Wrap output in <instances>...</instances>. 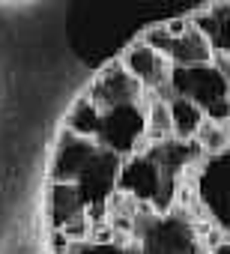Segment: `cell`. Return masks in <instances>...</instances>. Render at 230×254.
I'll list each match as a JSON object with an SVG mask.
<instances>
[{
	"mask_svg": "<svg viewBox=\"0 0 230 254\" xmlns=\"http://www.w3.org/2000/svg\"><path fill=\"white\" fill-rule=\"evenodd\" d=\"M227 108H230V90H227Z\"/></svg>",
	"mask_w": 230,
	"mask_h": 254,
	"instance_id": "obj_16",
	"label": "cell"
},
{
	"mask_svg": "<svg viewBox=\"0 0 230 254\" xmlns=\"http://www.w3.org/2000/svg\"><path fill=\"white\" fill-rule=\"evenodd\" d=\"M171 90L173 96H182L194 102L206 120L224 123L230 120L227 108V84L218 78V72L209 66H194V69H171Z\"/></svg>",
	"mask_w": 230,
	"mask_h": 254,
	"instance_id": "obj_2",
	"label": "cell"
},
{
	"mask_svg": "<svg viewBox=\"0 0 230 254\" xmlns=\"http://www.w3.org/2000/svg\"><path fill=\"white\" fill-rule=\"evenodd\" d=\"M168 60L173 69H194V66H209L212 63V42L191 24L182 36L171 42Z\"/></svg>",
	"mask_w": 230,
	"mask_h": 254,
	"instance_id": "obj_7",
	"label": "cell"
},
{
	"mask_svg": "<svg viewBox=\"0 0 230 254\" xmlns=\"http://www.w3.org/2000/svg\"><path fill=\"white\" fill-rule=\"evenodd\" d=\"M99 153L96 141H84L75 138L72 132H60L57 144H54V159H51V183H72L84 174V168L90 165V159Z\"/></svg>",
	"mask_w": 230,
	"mask_h": 254,
	"instance_id": "obj_5",
	"label": "cell"
},
{
	"mask_svg": "<svg viewBox=\"0 0 230 254\" xmlns=\"http://www.w3.org/2000/svg\"><path fill=\"white\" fill-rule=\"evenodd\" d=\"M212 69L230 90V51H212Z\"/></svg>",
	"mask_w": 230,
	"mask_h": 254,
	"instance_id": "obj_14",
	"label": "cell"
},
{
	"mask_svg": "<svg viewBox=\"0 0 230 254\" xmlns=\"http://www.w3.org/2000/svg\"><path fill=\"white\" fill-rule=\"evenodd\" d=\"M69 254H135V245L123 248L114 242H72Z\"/></svg>",
	"mask_w": 230,
	"mask_h": 254,
	"instance_id": "obj_12",
	"label": "cell"
},
{
	"mask_svg": "<svg viewBox=\"0 0 230 254\" xmlns=\"http://www.w3.org/2000/svg\"><path fill=\"white\" fill-rule=\"evenodd\" d=\"M194 144H197V150H203L209 156H218V153H224L230 147V129H227L224 123L203 120V126H200L197 135H194Z\"/></svg>",
	"mask_w": 230,
	"mask_h": 254,
	"instance_id": "obj_11",
	"label": "cell"
},
{
	"mask_svg": "<svg viewBox=\"0 0 230 254\" xmlns=\"http://www.w3.org/2000/svg\"><path fill=\"white\" fill-rule=\"evenodd\" d=\"M141 42L147 45V48H153V51H159V54H165L168 57V51H171V33L165 30V24H156V27H147L144 30V36H141Z\"/></svg>",
	"mask_w": 230,
	"mask_h": 254,
	"instance_id": "obj_13",
	"label": "cell"
},
{
	"mask_svg": "<svg viewBox=\"0 0 230 254\" xmlns=\"http://www.w3.org/2000/svg\"><path fill=\"white\" fill-rule=\"evenodd\" d=\"M209 254H230V242H227V245H215Z\"/></svg>",
	"mask_w": 230,
	"mask_h": 254,
	"instance_id": "obj_15",
	"label": "cell"
},
{
	"mask_svg": "<svg viewBox=\"0 0 230 254\" xmlns=\"http://www.w3.org/2000/svg\"><path fill=\"white\" fill-rule=\"evenodd\" d=\"M168 111H171L173 138H176V141H194L197 129L203 126V120H206V117H203V111H200L194 102L182 99V96H171Z\"/></svg>",
	"mask_w": 230,
	"mask_h": 254,
	"instance_id": "obj_9",
	"label": "cell"
},
{
	"mask_svg": "<svg viewBox=\"0 0 230 254\" xmlns=\"http://www.w3.org/2000/svg\"><path fill=\"white\" fill-rule=\"evenodd\" d=\"M147 102H132V105H117L111 111H102V129L96 144L117 159H129L147 150Z\"/></svg>",
	"mask_w": 230,
	"mask_h": 254,
	"instance_id": "obj_1",
	"label": "cell"
},
{
	"mask_svg": "<svg viewBox=\"0 0 230 254\" xmlns=\"http://www.w3.org/2000/svg\"><path fill=\"white\" fill-rule=\"evenodd\" d=\"M87 96L93 99V105L99 111H111V108H117V105L144 102L147 99V90L120 66V60H114L108 66H102V72L96 75V81L87 90Z\"/></svg>",
	"mask_w": 230,
	"mask_h": 254,
	"instance_id": "obj_3",
	"label": "cell"
},
{
	"mask_svg": "<svg viewBox=\"0 0 230 254\" xmlns=\"http://www.w3.org/2000/svg\"><path fill=\"white\" fill-rule=\"evenodd\" d=\"M171 138H173V126H171L168 102L150 93V102H147V147L165 144Z\"/></svg>",
	"mask_w": 230,
	"mask_h": 254,
	"instance_id": "obj_10",
	"label": "cell"
},
{
	"mask_svg": "<svg viewBox=\"0 0 230 254\" xmlns=\"http://www.w3.org/2000/svg\"><path fill=\"white\" fill-rule=\"evenodd\" d=\"M120 66L147 90V93H159V90H165V87H171V60L165 57V54H159V51H153V48H147L141 39L138 42H132L126 51H123V57H120Z\"/></svg>",
	"mask_w": 230,
	"mask_h": 254,
	"instance_id": "obj_4",
	"label": "cell"
},
{
	"mask_svg": "<svg viewBox=\"0 0 230 254\" xmlns=\"http://www.w3.org/2000/svg\"><path fill=\"white\" fill-rule=\"evenodd\" d=\"M63 129L72 132L75 138H84V141H96L99 138V129H102V111L93 105V99L84 93L72 102L69 114H66V123Z\"/></svg>",
	"mask_w": 230,
	"mask_h": 254,
	"instance_id": "obj_8",
	"label": "cell"
},
{
	"mask_svg": "<svg viewBox=\"0 0 230 254\" xmlns=\"http://www.w3.org/2000/svg\"><path fill=\"white\" fill-rule=\"evenodd\" d=\"M45 212L51 218V227L63 230L69 221L87 215V203L72 183H51L48 194H45Z\"/></svg>",
	"mask_w": 230,
	"mask_h": 254,
	"instance_id": "obj_6",
	"label": "cell"
}]
</instances>
